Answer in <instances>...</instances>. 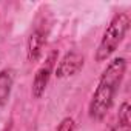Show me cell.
<instances>
[{
	"label": "cell",
	"instance_id": "277c9868",
	"mask_svg": "<svg viewBox=\"0 0 131 131\" xmlns=\"http://www.w3.org/2000/svg\"><path fill=\"white\" fill-rule=\"evenodd\" d=\"M83 56L77 51H68L65 54L60 62L57 63L56 67V76L59 79H65V77H71L74 74H77L82 68H83Z\"/></svg>",
	"mask_w": 131,
	"mask_h": 131
},
{
	"label": "cell",
	"instance_id": "6da1fadb",
	"mask_svg": "<svg viewBox=\"0 0 131 131\" xmlns=\"http://www.w3.org/2000/svg\"><path fill=\"white\" fill-rule=\"evenodd\" d=\"M125 71H126V60L123 57H116L106 65L88 105V114L93 120L97 122L103 120L108 111L111 110L119 86L123 80Z\"/></svg>",
	"mask_w": 131,
	"mask_h": 131
},
{
	"label": "cell",
	"instance_id": "ba28073f",
	"mask_svg": "<svg viewBox=\"0 0 131 131\" xmlns=\"http://www.w3.org/2000/svg\"><path fill=\"white\" fill-rule=\"evenodd\" d=\"M110 131H131V125H123V123H119L116 126H113Z\"/></svg>",
	"mask_w": 131,
	"mask_h": 131
},
{
	"label": "cell",
	"instance_id": "7a4b0ae2",
	"mask_svg": "<svg viewBox=\"0 0 131 131\" xmlns=\"http://www.w3.org/2000/svg\"><path fill=\"white\" fill-rule=\"evenodd\" d=\"M129 23H131V20L126 13H119L111 19V22L106 26V29L100 39V43L96 49V56H94L96 62H103L111 57V54L123 42V39L129 29Z\"/></svg>",
	"mask_w": 131,
	"mask_h": 131
},
{
	"label": "cell",
	"instance_id": "52a82bcc",
	"mask_svg": "<svg viewBox=\"0 0 131 131\" xmlns=\"http://www.w3.org/2000/svg\"><path fill=\"white\" fill-rule=\"evenodd\" d=\"M129 103L128 102H123L120 110H119V123H123V125H131V120H129Z\"/></svg>",
	"mask_w": 131,
	"mask_h": 131
},
{
	"label": "cell",
	"instance_id": "3957f363",
	"mask_svg": "<svg viewBox=\"0 0 131 131\" xmlns=\"http://www.w3.org/2000/svg\"><path fill=\"white\" fill-rule=\"evenodd\" d=\"M56 62H57V51H52L46 57L45 63L37 70V73L34 76V80H32V86H31V93H32V96L36 99H40L45 94V90H46V86L49 83L52 70L56 67Z\"/></svg>",
	"mask_w": 131,
	"mask_h": 131
},
{
	"label": "cell",
	"instance_id": "5b68a950",
	"mask_svg": "<svg viewBox=\"0 0 131 131\" xmlns=\"http://www.w3.org/2000/svg\"><path fill=\"white\" fill-rule=\"evenodd\" d=\"M45 43H46V32L42 29H34L26 42V57L29 62H37L40 59Z\"/></svg>",
	"mask_w": 131,
	"mask_h": 131
},
{
	"label": "cell",
	"instance_id": "8992f818",
	"mask_svg": "<svg viewBox=\"0 0 131 131\" xmlns=\"http://www.w3.org/2000/svg\"><path fill=\"white\" fill-rule=\"evenodd\" d=\"M13 83H14L13 70H2L0 71V110L8 103V99H9L11 90H13Z\"/></svg>",
	"mask_w": 131,
	"mask_h": 131
}]
</instances>
